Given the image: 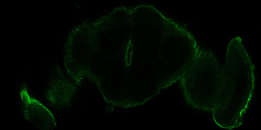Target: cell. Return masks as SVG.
Masks as SVG:
<instances>
[{
  "label": "cell",
  "instance_id": "obj_1",
  "mask_svg": "<svg viewBox=\"0 0 261 130\" xmlns=\"http://www.w3.org/2000/svg\"><path fill=\"white\" fill-rule=\"evenodd\" d=\"M22 100L24 116L36 127L40 128H49L51 115L48 110L38 102L23 95Z\"/></svg>",
  "mask_w": 261,
  "mask_h": 130
}]
</instances>
